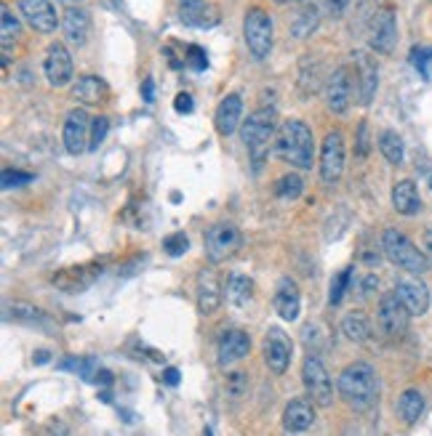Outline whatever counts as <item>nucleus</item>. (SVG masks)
Masks as SVG:
<instances>
[{"label": "nucleus", "instance_id": "nucleus-18", "mask_svg": "<svg viewBox=\"0 0 432 436\" xmlns=\"http://www.w3.org/2000/svg\"><path fill=\"white\" fill-rule=\"evenodd\" d=\"M248 351H251V338L243 330H227L216 346V357H219L222 367H230L235 362H241L243 357H248Z\"/></svg>", "mask_w": 432, "mask_h": 436}, {"label": "nucleus", "instance_id": "nucleus-19", "mask_svg": "<svg viewBox=\"0 0 432 436\" xmlns=\"http://www.w3.org/2000/svg\"><path fill=\"white\" fill-rule=\"evenodd\" d=\"M272 306H275V311H278L285 322L299 319V311H302V293H299V285L291 277H283L278 282L275 295H272Z\"/></svg>", "mask_w": 432, "mask_h": 436}, {"label": "nucleus", "instance_id": "nucleus-29", "mask_svg": "<svg viewBox=\"0 0 432 436\" xmlns=\"http://www.w3.org/2000/svg\"><path fill=\"white\" fill-rule=\"evenodd\" d=\"M318 27H320V6L304 3L302 11H299L297 16H294V22H291V35L299 40H304V38H310Z\"/></svg>", "mask_w": 432, "mask_h": 436}, {"label": "nucleus", "instance_id": "nucleus-28", "mask_svg": "<svg viewBox=\"0 0 432 436\" xmlns=\"http://www.w3.org/2000/svg\"><path fill=\"white\" fill-rule=\"evenodd\" d=\"M224 298L235 309H245L251 304V298H254V282L245 274H241V272H232L227 285H224Z\"/></svg>", "mask_w": 432, "mask_h": 436}, {"label": "nucleus", "instance_id": "nucleus-38", "mask_svg": "<svg viewBox=\"0 0 432 436\" xmlns=\"http://www.w3.org/2000/svg\"><path fill=\"white\" fill-rule=\"evenodd\" d=\"M8 314H11L14 319H19V322H38V319H43L41 309H35V306H29V304L8 306Z\"/></svg>", "mask_w": 432, "mask_h": 436}, {"label": "nucleus", "instance_id": "nucleus-1", "mask_svg": "<svg viewBox=\"0 0 432 436\" xmlns=\"http://www.w3.org/2000/svg\"><path fill=\"white\" fill-rule=\"evenodd\" d=\"M339 397L344 399L355 412H365L377 405L379 399V378L377 370L368 362H352L339 372Z\"/></svg>", "mask_w": 432, "mask_h": 436}, {"label": "nucleus", "instance_id": "nucleus-33", "mask_svg": "<svg viewBox=\"0 0 432 436\" xmlns=\"http://www.w3.org/2000/svg\"><path fill=\"white\" fill-rule=\"evenodd\" d=\"M304 192V181L299 178L297 173H285L275 181V195L281 199H297Z\"/></svg>", "mask_w": 432, "mask_h": 436}, {"label": "nucleus", "instance_id": "nucleus-13", "mask_svg": "<svg viewBox=\"0 0 432 436\" xmlns=\"http://www.w3.org/2000/svg\"><path fill=\"white\" fill-rule=\"evenodd\" d=\"M355 88H358V101L368 106L377 96L379 85V66L377 59H371L365 51H358L355 56Z\"/></svg>", "mask_w": 432, "mask_h": 436}, {"label": "nucleus", "instance_id": "nucleus-14", "mask_svg": "<svg viewBox=\"0 0 432 436\" xmlns=\"http://www.w3.org/2000/svg\"><path fill=\"white\" fill-rule=\"evenodd\" d=\"M291 354H294V346L288 341L281 328H270L267 338H264V362L275 375H283L291 365Z\"/></svg>", "mask_w": 432, "mask_h": 436}, {"label": "nucleus", "instance_id": "nucleus-47", "mask_svg": "<svg viewBox=\"0 0 432 436\" xmlns=\"http://www.w3.org/2000/svg\"><path fill=\"white\" fill-rule=\"evenodd\" d=\"M179 378H182V375H179V370H176V367H168V370H163V384L176 386V384H179Z\"/></svg>", "mask_w": 432, "mask_h": 436}, {"label": "nucleus", "instance_id": "nucleus-39", "mask_svg": "<svg viewBox=\"0 0 432 436\" xmlns=\"http://www.w3.org/2000/svg\"><path fill=\"white\" fill-rule=\"evenodd\" d=\"M107 131H109V120L96 118L94 122H91V144H88V149H99V144L104 141Z\"/></svg>", "mask_w": 432, "mask_h": 436}, {"label": "nucleus", "instance_id": "nucleus-36", "mask_svg": "<svg viewBox=\"0 0 432 436\" xmlns=\"http://www.w3.org/2000/svg\"><path fill=\"white\" fill-rule=\"evenodd\" d=\"M187 248H189V239L184 232H174V234H168V237L163 239V251L168 253L171 258L182 255V253H187Z\"/></svg>", "mask_w": 432, "mask_h": 436}, {"label": "nucleus", "instance_id": "nucleus-8", "mask_svg": "<svg viewBox=\"0 0 432 436\" xmlns=\"http://www.w3.org/2000/svg\"><path fill=\"white\" fill-rule=\"evenodd\" d=\"M395 43H398V22H395V11L387 6V8L374 11V16H371L368 45H371V51L377 53H392Z\"/></svg>", "mask_w": 432, "mask_h": 436}, {"label": "nucleus", "instance_id": "nucleus-37", "mask_svg": "<svg viewBox=\"0 0 432 436\" xmlns=\"http://www.w3.org/2000/svg\"><path fill=\"white\" fill-rule=\"evenodd\" d=\"M350 279H352V269H344V272H339L337 279L331 282V306L342 304V298H344V290L350 288Z\"/></svg>", "mask_w": 432, "mask_h": 436}, {"label": "nucleus", "instance_id": "nucleus-44", "mask_svg": "<svg viewBox=\"0 0 432 436\" xmlns=\"http://www.w3.org/2000/svg\"><path fill=\"white\" fill-rule=\"evenodd\" d=\"M174 109L179 112V115H189L192 109H195V104H192V96L189 93H179L174 101Z\"/></svg>", "mask_w": 432, "mask_h": 436}, {"label": "nucleus", "instance_id": "nucleus-49", "mask_svg": "<svg viewBox=\"0 0 432 436\" xmlns=\"http://www.w3.org/2000/svg\"><path fill=\"white\" fill-rule=\"evenodd\" d=\"M424 253H427V258L432 264V232H424Z\"/></svg>", "mask_w": 432, "mask_h": 436}, {"label": "nucleus", "instance_id": "nucleus-31", "mask_svg": "<svg viewBox=\"0 0 432 436\" xmlns=\"http://www.w3.org/2000/svg\"><path fill=\"white\" fill-rule=\"evenodd\" d=\"M342 332L350 338L352 344H365L371 338V322L363 311H350L342 319Z\"/></svg>", "mask_w": 432, "mask_h": 436}, {"label": "nucleus", "instance_id": "nucleus-48", "mask_svg": "<svg viewBox=\"0 0 432 436\" xmlns=\"http://www.w3.org/2000/svg\"><path fill=\"white\" fill-rule=\"evenodd\" d=\"M374 288H377V277H374V274H368V277L363 279V288H360V295H371V293H374Z\"/></svg>", "mask_w": 432, "mask_h": 436}, {"label": "nucleus", "instance_id": "nucleus-43", "mask_svg": "<svg viewBox=\"0 0 432 436\" xmlns=\"http://www.w3.org/2000/svg\"><path fill=\"white\" fill-rule=\"evenodd\" d=\"M347 6H350V0H320V11H325L328 16H331V19L344 16Z\"/></svg>", "mask_w": 432, "mask_h": 436}, {"label": "nucleus", "instance_id": "nucleus-34", "mask_svg": "<svg viewBox=\"0 0 432 436\" xmlns=\"http://www.w3.org/2000/svg\"><path fill=\"white\" fill-rule=\"evenodd\" d=\"M411 64L417 66V72L424 80H430V66H432V45H417L411 48Z\"/></svg>", "mask_w": 432, "mask_h": 436}, {"label": "nucleus", "instance_id": "nucleus-40", "mask_svg": "<svg viewBox=\"0 0 432 436\" xmlns=\"http://www.w3.org/2000/svg\"><path fill=\"white\" fill-rule=\"evenodd\" d=\"M32 181V173L22 171H3V189H19Z\"/></svg>", "mask_w": 432, "mask_h": 436}, {"label": "nucleus", "instance_id": "nucleus-32", "mask_svg": "<svg viewBox=\"0 0 432 436\" xmlns=\"http://www.w3.org/2000/svg\"><path fill=\"white\" fill-rule=\"evenodd\" d=\"M379 149H382L384 160L392 162V165H400V162H403V155H405L403 139H400L395 131H384L382 136H379Z\"/></svg>", "mask_w": 432, "mask_h": 436}, {"label": "nucleus", "instance_id": "nucleus-21", "mask_svg": "<svg viewBox=\"0 0 432 436\" xmlns=\"http://www.w3.org/2000/svg\"><path fill=\"white\" fill-rule=\"evenodd\" d=\"M222 298H224V290L219 285L216 272L214 269H203L201 277H198V311H201L203 317L214 314L216 309H219V304H222Z\"/></svg>", "mask_w": 432, "mask_h": 436}, {"label": "nucleus", "instance_id": "nucleus-17", "mask_svg": "<svg viewBox=\"0 0 432 436\" xmlns=\"http://www.w3.org/2000/svg\"><path fill=\"white\" fill-rule=\"evenodd\" d=\"M19 11L27 19V24L38 32H54L59 19H56V8L51 0H19Z\"/></svg>", "mask_w": 432, "mask_h": 436}, {"label": "nucleus", "instance_id": "nucleus-22", "mask_svg": "<svg viewBox=\"0 0 432 436\" xmlns=\"http://www.w3.org/2000/svg\"><path fill=\"white\" fill-rule=\"evenodd\" d=\"M315 423V402L307 399H291L283 412V428L288 434H302L310 431Z\"/></svg>", "mask_w": 432, "mask_h": 436}, {"label": "nucleus", "instance_id": "nucleus-30", "mask_svg": "<svg viewBox=\"0 0 432 436\" xmlns=\"http://www.w3.org/2000/svg\"><path fill=\"white\" fill-rule=\"evenodd\" d=\"M424 412V397L419 394L417 388H408L398 399V415L405 426H414Z\"/></svg>", "mask_w": 432, "mask_h": 436}, {"label": "nucleus", "instance_id": "nucleus-52", "mask_svg": "<svg viewBox=\"0 0 432 436\" xmlns=\"http://www.w3.org/2000/svg\"><path fill=\"white\" fill-rule=\"evenodd\" d=\"M59 3H65V6H81L83 0H59Z\"/></svg>", "mask_w": 432, "mask_h": 436}, {"label": "nucleus", "instance_id": "nucleus-6", "mask_svg": "<svg viewBox=\"0 0 432 436\" xmlns=\"http://www.w3.org/2000/svg\"><path fill=\"white\" fill-rule=\"evenodd\" d=\"M302 381L310 399L318 407H331L334 402V384H331V375L325 370V365L320 362L318 354H310L302 365Z\"/></svg>", "mask_w": 432, "mask_h": 436}, {"label": "nucleus", "instance_id": "nucleus-7", "mask_svg": "<svg viewBox=\"0 0 432 436\" xmlns=\"http://www.w3.org/2000/svg\"><path fill=\"white\" fill-rule=\"evenodd\" d=\"M241 248V232L232 224H214L205 232V258L211 264H222L232 258Z\"/></svg>", "mask_w": 432, "mask_h": 436}, {"label": "nucleus", "instance_id": "nucleus-16", "mask_svg": "<svg viewBox=\"0 0 432 436\" xmlns=\"http://www.w3.org/2000/svg\"><path fill=\"white\" fill-rule=\"evenodd\" d=\"M43 69H46V78H48V83L54 88H65L69 80H72V69H75L72 66V56H69V51L62 43H54L48 48Z\"/></svg>", "mask_w": 432, "mask_h": 436}, {"label": "nucleus", "instance_id": "nucleus-15", "mask_svg": "<svg viewBox=\"0 0 432 436\" xmlns=\"http://www.w3.org/2000/svg\"><path fill=\"white\" fill-rule=\"evenodd\" d=\"M395 295L405 304L411 317H421L430 309V290H427V285L421 279H417V274L408 279H400L395 285Z\"/></svg>", "mask_w": 432, "mask_h": 436}, {"label": "nucleus", "instance_id": "nucleus-2", "mask_svg": "<svg viewBox=\"0 0 432 436\" xmlns=\"http://www.w3.org/2000/svg\"><path fill=\"white\" fill-rule=\"evenodd\" d=\"M275 155L299 171H310L312 157H315V139H312L307 122L285 120L275 136Z\"/></svg>", "mask_w": 432, "mask_h": 436}, {"label": "nucleus", "instance_id": "nucleus-11", "mask_svg": "<svg viewBox=\"0 0 432 436\" xmlns=\"http://www.w3.org/2000/svg\"><path fill=\"white\" fill-rule=\"evenodd\" d=\"M344 173V136L342 131H331L320 146V176L325 184H337Z\"/></svg>", "mask_w": 432, "mask_h": 436}, {"label": "nucleus", "instance_id": "nucleus-41", "mask_svg": "<svg viewBox=\"0 0 432 436\" xmlns=\"http://www.w3.org/2000/svg\"><path fill=\"white\" fill-rule=\"evenodd\" d=\"M245 391V372H230L227 375V397L241 399Z\"/></svg>", "mask_w": 432, "mask_h": 436}, {"label": "nucleus", "instance_id": "nucleus-24", "mask_svg": "<svg viewBox=\"0 0 432 436\" xmlns=\"http://www.w3.org/2000/svg\"><path fill=\"white\" fill-rule=\"evenodd\" d=\"M62 29L72 45H86V40L91 35V16L81 6H67V13L62 19Z\"/></svg>", "mask_w": 432, "mask_h": 436}, {"label": "nucleus", "instance_id": "nucleus-42", "mask_svg": "<svg viewBox=\"0 0 432 436\" xmlns=\"http://www.w3.org/2000/svg\"><path fill=\"white\" fill-rule=\"evenodd\" d=\"M187 64L195 69V72H203L205 66H208V56L203 51L201 45H189L187 48Z\"/></svg>", "mask_w": 432, "mask_h": 436}, {"label": "nucleus", "instance_id": "nucleus-26", "mask_svg": "<svg viewBox=\"0 0 432 436\" xmlns=\"http://www.w3.org/2000/svg\"><path fill=\"white\" fill-rule=\"evenodd\" d=\"M75 99L86 106H99L107 101L109 96V88L107 83L102 78H96V75H86V78L78 80V85H75Z\"/></svg>", "mask_w": 432, "mask_h": 436}, {"label": "nucleus", "instance_id": "nucleus-25", "mask_svg": "<svg viewBox=\"0 0 432 436\" xmlns=\"http://www.w3.org/2000/svg\"><path fill=\"white\" fill-rule=\"evenodd\" d=\"M179 19L187 27H214L219 11L205 0H179Z\"/></svg>", "mask_w": 432, "mask_h": 436}, {"label": "nucleus", "instance_id": "nucleus-45", "mask_svg": "<svg viewBox=\"0 0 432 436\" xmlns=\"http://www.w3.org/2000/svg\"><path fill=\"white\" fill-rule=\"evenodd\" d=\"M365 133H368V122H360L358 125V155L360 157L368 155V139H365Z\"/></svg>", "mask_w": 432, "mask_h": 436}, {"label": "nucleus", "instance_id": "nucleus-27", "mask_svg": "<svg viewBox=\"0 0 432 436\" xmlns=\"http://www.w3.org/2000/svg\"><path fill=\"white\" fill-rule=\"evenodd\" d=\"M392 205L400 216H417L421 211V197H419V189L414 181H398L392 189Z\"/></svg>", "mask_w": 432, "mask_h": 436}, {"label": "nucleus", "instance_id": "nucleus-5", "mask_svg": "<svg viewBox=\"0 0 432 436\" xmlns=\"http://www.w3.org/2000/svg\"><path fill=\"white\" fill-rule=\"evenodd\" d=\"M243 35H245V45H248V51L254 59L259 62H264L272 51V19L267 11H262V8H251V11L245 13L243 19Z\"/></svg>", "mask_w": 432, "mask_h": 436}, {"label": "nucleus", "instance_id": "nucleus-46", "mask_svg": "<svg viewBox=\"0 0 432 436\" xmlns=\"http://www.w3.org/2000/svg\"><path fill=\"white\" fill-rule=\"evenodd\" d=\"M142 96H144L147 104L155 101V85H152V80H144V83H142Z\"/></svg>", "mask_w": 432, "mask_h": 436}, {"label": "nucleus", "instance_id": "nucleus-51", "mask_svg": "<svg viewBox=\"0 0 432 436\" xmlns=\"http://www.w3.org/2000/svg\"><path fill=\"white\" fill-rule=\"evenodd\" d=\"M275 3H278V6H285V3H302V6H304V3H315V0H275Z\"/></svg>", "mask_w": 432, "mask_h": 436}, {"label": "nucleus", "instance_id": "nucleus-23", "mask_svg": "<svg viewBox=\"0 0 432 436\" xmlns=\"http://www.w3.org/2000/svg\"><path fill=\"white\" fill-rule=\"evenodd\" d=\"M241 118H243V99L238 93H227L222 99V104L216 106V118H214L216 131L222 133V136H230V133L238 131Z\"/></svg>", "mask_w": 432, "mask_h": 436}, {"label": "nucleus", "instance_id": "nucleus-9", "mask_svg": "<svg viewBox=\"0 0 432 436\" xmlns=\"http://www.w3.org/2000/svg\"><path fill=\"white\" fill-rule=\"evenodd\" d=\"M408 319H411V311L405 309V304L395 295V293H387L382 301H379V328L387 338H400L408 330Z\"/></svg>", "mask_w": 432, "mask_h": 436}, {"label": "nucleus", "instance_id": "nucleus-3", "mask_svg": "<svg viewBox=\"0 0 432 436\" xmlns=\"http://www.w3.org/2000/svg\"><path fill=\"white\" fill-rule=\"evenodd\" d=\"M241 136L248 149V157L254 162V171H262L272 139L278 136V112L272 106L257 109L254 115H248L245 122H241Z\"/></svg>", "mask_w": 432, "mask_h": 436}, {"label": "nucleus", "instance_id": "nucleus-4", "mask_svg": "<svg viewBox=\"0 0 432 436\" xmlns=\"http://www.w3.org/2000/svg\"><path fill=\"white\" fill-rule=\"evenodd\" d=\"M382 251H384V255L398 269H403L408 274H417V277H421L427 272V266H430L427 253L419 251L417 245L405 237L403 232H398V229H384V234H382Z\"/></svg>", "mask_w": 432, "mask_h": 436}, {"label": "nucleus", "instance_id": "nucleus-10", "mask_svg": "<svg viewBox=\"0 0 432 436\" xmlns=\"http://www.w3.org/2000/svg\"><path fill=\"white\" fill-rule=\"evenodd\" d=\"M352 91H355V80L350 75V66H337L325 83V106L334 115H344L350 109Z\"/></svg>", "mask_w": 432, "mask_h": 436}, {"label": "nucleus", "instance_id": "nucleus-12", "mask_svg": "<svg viewBox=\"0 0 432 436\" xmlns=\"http://www.w3.org/2000/svg\"><path fill=\"white\" fill-rule=\"evenodd\" d=\"M91 122L94 120H88L86 109H69L67 112L62 139H65V149L69 155H83L88 149V144H91Z\"/></svg>", "mask_w": 432, "mask_h": 436}, {"label": "nucleus", "instance_id": "nucleus-50", "mask_svg": "<svg viewBox=\"0 0 432 436\" xmlns=\"http://www.w3.org/2000/svg\"><path fill=\"white\" fill-rule=\"evenodd\" d=\"M35 362H38V365H46V362H48V351H46V349L35 351Z\"/></svg>", "mask_w": 432, "mask_h": 436}, {"label": "nucleus", "instance_id": "nucleus-20", "mask_svg": "<svg viewBox=\"0 0 432 436\" xmlns=\"http://www.w3.org/2000/svg\"><path fill=\"white\" fill-rule=\"evenodd\" d=\"M102 274V264H81V266H72V269H62L59 274H54V285L62 288L67 293H81L83 288H88L96 277Z\"/></svg>", "mask_w": 432, "mask_h": 436}, {"label": "nucleus", "instance_id": "nucleus-35", "mask_svg": "<svg viewBox=\"0 0 432 436\" xmlns=\"http://www.w3.org/2000/svg\"><path fill=\"white\" fill-rule=\"evenodd\" d=\"M0 22H3V45L8 48V45H11V40L19 38V19L11 13L8 6H3V16H0Z\"/></svg>", "mask_w": 432, "mask_h": 436}]
</instances>
